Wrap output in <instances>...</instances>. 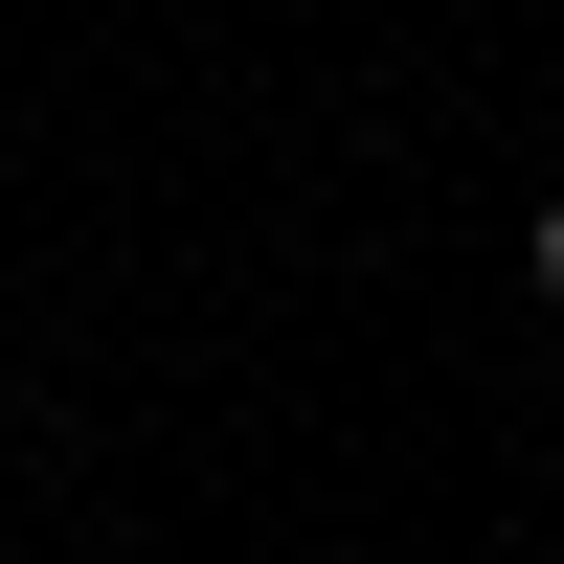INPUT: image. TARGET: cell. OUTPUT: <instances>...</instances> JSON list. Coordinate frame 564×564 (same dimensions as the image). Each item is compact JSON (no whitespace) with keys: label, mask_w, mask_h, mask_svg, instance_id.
<instances>
[{"label":"cell","mask_w":564,"mask_h":564,"mask_svg":"<svg viewBox=\"0 0 564 564\" xmlns=\"http://www.w3.org/2000/svg\"><path fill=\"white\" fill-rule=\"evenodd\" d=\"M520 271H542V316H564V204H542V249H520Z\"/></svg>","instance_id":"1"}]
</instances>
